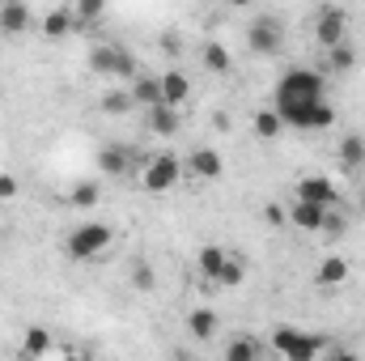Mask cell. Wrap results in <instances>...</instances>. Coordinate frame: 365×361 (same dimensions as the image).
<instances>
[{"label": "cell", "mask_w": 365, "mask_h": 361, "mask_svg": "<svg viewBox=\"0 0 365 361\" xmlns=\"http://www.w3.org/2000/svg\"><path fill=\"white\" fill-rule=\"evenodd\" d=\"M272 111L293 132H327L336 123V106L327 98H319V102H289V106H272Z\"/></svg>", "instance_id": "cell-4"}, {"label": "cell", "mask_w": 365, "mask_h": 361, "mask_svg": "<svg viewBox=\"0 0 365 361\" xmlns=\"http://www.w3.org/2000/svg\"><path fill=\"white\" fill-rule=\"evenodd\" d=\"M314 43H319L323 51H331V47H340V43H349V13H344V9H336V4L319 9V13H314Z\"/></svg>", "instance_id": "cell-9"}, {"label": "cell", "mask_w": 365, "mask_h": 361, "mask_svg": "<svg viewBox=\"0 0 365 361\" xmlns=\"http://www.w3.org/2000/svg\"><path fill=\"white\" fill-rule=\"evenodd\" d=\"M264 221H268V225H284V221H289V213H284V204H264Z\"/></svg>", "instance_id": "cell-35"}, {"label": "cell", "mask_w": 365, "mask_h": 361, "mask_svg": "<svg viewBox=\"0 0 365 361\" xmlns=\"http://www.w3.org/2000/svg\"><path fill=\"white\" fill-rule=\"evenodd\" d=\"M264 345L268 340H259L251 332H238L221 345V361H264Z\"/></svg>", "instance_id": "cell-12"}, {"label": "cell", "mask_w": 365, "mask_h": 361, "mask_svg": "<svg viewBox=\"0 0 365 361\" xmlns=\"http://www.w3.org/2000/svg\"><path fill=\"white\" fill-rule=\"evenodd\" d=\"M319 361H361V353H353V349H344V345H331Z\"/></svg>", "instance_id": "cell-34"}, {"label": "cell", "mask_w": 365, "mask_h": 361, "mask_svg": "<svg viewBox=\"0 0 365 361\" xmlns=\"http://www.w3.org/2000/svg\"><path fill=\"white\" fill-rule=\"evenodd\" d=\"M200 60H204V68H208V73H217V77L234 73V56H230V47H225V43H212V39H208V43L200 47Z\"/></svg>", "instance_id": "cell-24"}, {"label": "cell", "mask_w": 365, "mask_h": 361, "mask_svg": "<svg viewBox=\"0 0 365 361\" xmlns=\"http://www.w3.org/2000/svg\"><path fill=\"white\" fill-rule=\"evenodd\" d=\"M128 90H132V102H136V106H145V111L166 106V102H162V77H153V73H145V68L136 73V81H132Z\"/></svg>", "instance_id": "cell-18"}, {"label": "cell", "mask_w": 365, "mask_h": 361, "mask_svg": "<svg viewBox=\"0 0 365 361\" xmlns=\"http://www.w3.org/2000/svg\"><path fill=\"white\" fill-rule=\"evenodd\" d=\"M268 345H272L280 361H319L327 349H331V336H323V332H302V327H276L272 336H268Z\"/></svg>", "instance_id": "cell-2"}, {"label": "cell", "mask_w": 365, "mask_h": 361, "mask_svg": "<svg viewBox=\"0 0 365 361\" xmlns=\"http://www.w3.org/2000/svg\"><path fill=\"white\" fill-rule=\"evenodd\" d=\"M110 243H115V230H110L106 221H81V225L68 230L64 251H68L77 264H90V260H98V255L110 251Z\"/></svg>", "instance_id": "cell-3"}, {"label": "cell", "mask_w": 365, "mask_h": 361, "mask_svg": "<svg viewBox=\"0 0 365 361\" xmlns=\"http://www.w3.org/2000/svg\"><path fill=\"white\" fill-rule=\"evenodd\" d=\"M323 68H327V73H353V68H357V47H353V39L340 43V47H331L327 60H323Z\"/></svg>", "instance_id": "cell-25"}, {"label": "cell", "mask_w": 365, "mask_h": 361, "mask_svg": "<svg viewBox=\"0 0 365 361\" xmlns=\"http://www.w3.org/2000/svg\"><path fill=\"white\" fill-rule=\"evenodd\" d=\"M38 26H43V34H47V39H68V34L77 30V17H73V9H64V4H60V9H47Z\"/></svg>", "instance_id": "cell-23"}, {"label": "cell", "mask_w": 365, "mask_h": 361, "mask_svg": "<svg viewBox=\"0 0 365 361\" xmlns=\"http://www.w3.org/2000/svg\"><path fill=\"white\" fill-rule=\"evenodd\" d=\"M102 13H106V9H102L98 0H81V4L73 9V17H77V26H93V21H102Z\"/></svg>", "instance_id": "cell-32"}, {"label": "cell", "mask_w": 365, "mask_h": 361, "mask_svg": "<svg viewBox=\"0 0 365 361\" xmlns=\"http://www.w3.org/2000/svg\"><path fill=\"white\" fill-rule=\"evenodd\" d=\"M90 73L110 77V81H119V77L136 81L140 64H136V56H132L123 43H93V47H90Z\"/></svg>", "instance_id": "cell-5"}, {"label": "cell", "mask_w": 365, "mask_h": 361, "mask_svg": "<svg viewBox=\"0 0 365 361\" xmlns=\"http://www.w3.org/2000/svg\"><path fill=\"white\" fill-rule=\"evenodd\" d=\"M247 47H251V56H264V60L280 56L284 30H280V21H276L272 13H264V17H255V21L247 26Z\"/></svg>", "instance_id": "cell-8"}, {"label": "cell", "mask_w": 365, "mask_h": 361, "mask_svg": "<svg viewBox=\"0 0 365 361\" xmlns=\"http://www.w3.org/2000/svg\"><path fill=\"white\" fill-rule=\"evenodd\" d=\"M136 102H132V90H106L102 98H98V111L102 115H128Z\"/></svg>", "instance_id": "cell-26"}, {"label": "cell", "mask_w": 365, "mask_h": 361, "mask_svg": "<svg viewBox=\"0 0 365 361\" xmlns=\"http://www.w3.org/2000/svg\"><path fill=\"white\" fill-rule=\"evenodd\" d=\"M327 98V73L319 68H306V64H289L280 73L272 90V106H289V102H319Z\"/></svg>", "instance_id": "cell-1"}, {"label": "cell", "mask_w": 365, "mask_h": 361, "mask_svg": "<svg viewBox=\"0 0 365 361\" xmlns=\"http://www.w3.org/2000/svg\"><path fill=\"white\" fill-rule=\"evenodd\" d=\"M349 272H353V264H349L344 255H327V260H319V268H314V285H319V289H336V285L349 280Z\"/></svg>", "instance_id": "cell-20"}, {"label": "cell", "mask_w": 365, "mask_h": 361, "mask_svg": "<svg viewBox=\"0 0 365 361\" xmlns=\"http://www.w3.org/2000/svg\"><path fill=\"white\" fill-rule=\"evenodd\" d=\"M30 26H34L30 4H21V0H4L0 4V34H26Z\"/></svg>", "instance_id": "cell-17"}, {"label": "cell", "mask_w": 365, "mask_h": 361, "mask_svg": "<svg viewBox=\"0 0 365 361\" xmlns=\"http://www.w3.org/2000/svg\"><path fill=\"white\" fill-rule=\"evenodd\" d=\"M289 225L293 230H302V234H323V221H327V208H319V204H302V200H293L289 208Z\"/></svg>", "instance_id": "cell-13"}, {"label": "cell", "mask_w": 365, "mask_h": 361, "mask_svg": "<svg viewBox=\"0 0 365 361\" xmlns=\"http://www.w3.org/2000/svg\"><path fill=\"white\" fill-rule=\"evenodd\" d=\"M182 323H187L191 340H217V332H221V319H217L212 306H195V310H187Z\"/></svg>", "instance_id": "cell-16"}, {"label": "cell", "mask_w": 365, "mask_h": 361, "mask_svg": "<svg viewBox=\"0 0 365 361\" xmlns=\"http://www.w3.org/2000/svg\"><path fill=\"white\" fill-rule=\"evenodd\" d=\"M182 175H191V179L200 183H212L225 175V158L212 149V145H195L187 158H182Z\"/></svg>", "instance_id": "cell-10"}, {"label": "cell", "mask_w": 365, "mask_h": 361, "mask_svg": "<svg viewBox=\"0 0 365 361\" xmlns=\"http://www.w3.org/2000/svg\"><path fill=\"white\" fill-rule=\"evenodd\" d=\"M280 132H284V123H280V115H276L272 106L255 111V136H259V141H276Z\"/></svg>", "instance_id": "cell-27"}, {"label": "cell", "mask_w": 365, "mask_h": 361, "mask_svg": "<svg viewBox=\"0 0 365 361\" xmlns=\"http://www.w3.org/2000/svg\"><path fill=\"white\" fill-rule=\"evenodd\" d=\"M162 47H166V51H170V56H175V51H179V39H175V30H166V34H162Z\"/></svg>", "instance_id": "cell-36"}, {"label": "cell", "mask_w": 365, "mask_h": 361, "mask_svg": "<svg viewBox=\"0 0 365 361\" xmlns=\"http://www.w3.org/2000/svg\"><path fill=\"white\" fill-rule=\"evenodd\" d=\"M93 162H98V171H102V175H110V179H128L132 171H140L136 153H132L128 145H115V141H110V145H102Z\"/></svg>", "instance_id": "cell-11"}, {"label": "cell", "mask_w": 365, "mask_h": 361, "mask_svg": "<svg viewBox=\"0 0 365 361\" xmlns=\"http://www.w3.org/2000/svg\"><path fill=\"white\" fill-rule=\"evenodd\" d=\"M293 200H302V204H319V208H327V213L344 204L340 187L327 179V175H302V179L293 183Z\"/></svg>", "instance_id": "cell-7"}, {"label": "cell", "mask_w": 365, "mask_h": 361, "mask_svg": "<svg viewBox=\"0 0 365 361\" xmlns=\"http://www.w3.org/2000/svg\"><path fill=\"white\" fill-rule=\"evenodd\" d=\"M98 200H102V187H98L93 179L73 183V191H68V204H73V208H93Z\"/></svg>", "instance_id": "cell-28"}, {"label": "cell", "mask_w": 365, "mask_h": 361, "mask_svg": "<svg viewBox=\"0 0 365 361\" xmlns=\"http://www.w3.org/2000/svg\"><path fill=\"white\" fill-rule=\"evenodd\" d=\"M51 345H56V336H51L47 327H26L21 349H17V361H43L51 353Z\"/></svg>", "instance_id": "cell-19"}, {"label": "cell", "mask_w": 365, "mask_h": 361, "mask_svg": "<svg viewBox=\"0 0 365 361\" xmlns=\"http://www.w3.org/2000/svg\"><path fill=\"white\" fill-rule=\"evenodd\" d=\"M145 132H149V136H179L182 132V111H175V106H153V111H145Z\"/></svg>", "instance_id": "cell-15"}, {"label": "cell", "mask_w": 365, "mask_h": 361, "mask_svg": "<svg viewBox=\"0 0 365 361\" xmlns=\"http://www.w3.org/2000/svg\"><path fill=\"white\" fill-rule=\"evenodd\" d=\"M225 260H230V251H225L221 243H204V247H200V255H195V268H200L204 280H212V285H217V276H221V268H225Z\"/></svg>", "instance_id": "cell-21"}, {"label": "cell", "mask_w": 365, "mask_h": 361, "mask_svg": "<svg viewBox=\"0 0 365 361\" xmlns=\"http://www.w3.org/2000/svg\"><path fill=\"white\" fill-rule=\"evenodd\" d=\"M357 217L365 221V187H361V195H357Z\"/></svg>", "instance_id": "cell-37"}, {"label": "cell", "mask_w": 365, "mask_h": 361, "mask_svg": "<svg viewBox=\"0 0 365 361\" xmlns=\"http://www.w3.org/2000/svg\"><path fill=\"white\" fill-rule=\"evenodd\" d=\"M179 179H182V158L179 153H170V149L153 153V158L140 166V187H145L149 195H166V191H175Z\"/></svg>", "instance_id": "cell-6"}, {"label": "cell", "mask_w": 365, "mask_h": 361, "mask_svg": "<svg viewBox=\"0 0 365 361\" xmlns=\"http://www.w3.org/2000/svg\"><path fill=\"white\" fill-rule=\"evenodd\" d=\"M132 285L140 289V293H153V285H158V272H153V264H132Z\"/></svg>", "instance_id": "cell-30"}, {"label": "cell", "mask_w": 365, "mask_h": 361, "mask_svg": "<svg viewBox=\"0 0 365 361\" xmlns=\"http://www.w3.org/2000/svg\"><path fill=\"white\" fill-rule=\"evenodd\" d=\"M344 230H349V221H344V213H340V208H331V213H327V221H323V234H319V238H327V243H336V238H340Z\"/></svg>", "instance_id": "cell-31"}, {"label": "cell", "mask_w": 365, "mask_h": 361, "mask_svg": "<svg viewBox=\"0 0 365 361\" xmlns=\"http://www.w3.org/2000/svg\"><path fill=\"white\" fill-rule=\"evenodd\" d=\"M247 280V260L238 255V251H230V260H225V268L217 276V285H225V289H234V285H242Z\"/></svg>", "instance_id": "cell-29"}, {"label": "cell", "mask_w": 365, "mask_h": 361, "mask_svg": "<svg viewBox=\"0 0 365 361\" xmlns=\"http://www.w3.org/2000/svg\"><path fill=\"white\" fill-rule=\"evenodd\" d=\"M158 77H162V102L175 106V111H182L187 98H191V77H187L182 68H166V73H158Z\"/></svg>", "instance_id": "cell-14"}, {"label": "cell", "mask_w": 365, "mask_h": 361, "mask_svg": "<svg viewBox=\"0 0 365 361\" xmlns=\"http://www.w3.org/2000/svg\"><path fill=\"white\" fill-rule=\"evenodd\" d=\"M336 158H340V166H344V171H365V136H361V132L340 136Z\"/></svg>", "instance_id": "cell-22"}, {"label": "cell", "mask_w": 365, "mask_h": 361, "mask_svg": "<svg viewBox=\"0 0 365 361\" xmlns=\"http://www.w3.org/2000/svg\"><path fill=\"white\" fill-rule=\"evenodd\" d=\"M17 191H21V183L13 179V175H9V171H0V204H4V200H13V195H17Z\"/></svg>", "instance_id": "cell-33"}]
</instances>
